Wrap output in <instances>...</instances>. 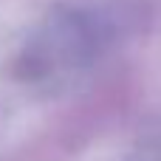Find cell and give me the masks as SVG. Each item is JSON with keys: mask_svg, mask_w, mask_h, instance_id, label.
<instances>
[{"mask_svg": "<svg viewBox=\"0 0 161 161\" xmlns=\"http://www.w3.org/2000/svg\"><path fill=\"white\" fill-rule=\"evenodd\" d=\"M102 48V28L82 11H57L28 40L17 59L25 82H65L82 74Z\"/></svg>", "mask_w": 161, "mask_h": 161, "instance_id": "obj_1", "label": "cell"}]
</instances>
